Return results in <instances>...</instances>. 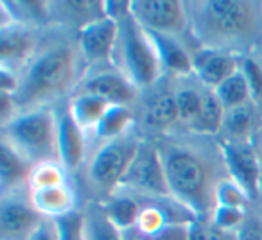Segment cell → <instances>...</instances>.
I'll use <instances>...</instances> for the list:
<instances>
[{
    "label": "cell",
    "mask_w": 262,
    "mask_h": 240,
    "mask_svg": "<svg viewBox=\"0 0 262 240\" xmlns=\"http://www.w3.org/2000/svg\"><path fill=\"white\" fill-rule=\"evenodd\" d=\"M165 172L171 196L198 219H207L215 210V190L230 178L221 142L215 136L172 129L153 138Z\"/></svg>",
    "instance_id": "obj_1"
},
{
    "label": "cell",
    "mask_w": 262,
    "mask_h": 240,
    "mask_svg": "<svg viewBox=\"0 0 262 240\" xmlns=\"http://www.w3.org/2000/svg\"><path fill=\"white\" fill-rule=\"evenodd\" d=\"M88 68L76 33L49 26L33 61L27 65L15 99L20 111L54 108L67 102L83 83Z\"/></svg>",
    "instance_id": "obj_2"
},
{
    "label": "cell",
    "mask_w": 262,
    "mask_h": 240,
    "mask_svg": "<svg viewBox=\"0 0 262 240\" xmlns=\"http://www.w3.org/2000/svg\"><path fill=\"white\" fill-rule=\"evenodd\" d=\"M194 47L251 56L262 41V0H187Z\"/></svg>",
    "instance_id": "obj_3"
},
{
    "label": "cell",
    "mask_w": 262,
    "mask_h": 240,
    "mask_svg": "<svg viewBox=\"0 0 262 240\" xmlns=\"http://www.w3.org/2000/svg\"><path fill=\"white\" fill-rule=\"evenodd\" d=\"M144 136L137 129L115 140L95 143L81 169L86 201L104 203L117 192L127 167L135 158ZM84 203V201H83Z\"/></svg>",
    "instance_id": "obj_4"
},
{
    "label": "cell",
    "mask_w": 262,
    "mask_h": 240,
    "mask_svg": "<svg viewBox=\"0 0 262 240\" xmlns=\"http://www.w3.org/2000/svg\"><path fill=\"white\" fill-rule=\"evenodd\" d=\"M0 140L15 147L33 165L59 161L56 106L20 111L11 122L0 126Z\"/></svg>",
    "instance_id": "obj_5"
},
{
    "label": "cell",
    "mask_w": 262,
    "mask_h": 240,
    "mask_svg": "<svg viewBox=\"0 0 262 240\" xmlns=\"http://www.w3.org/2000/svg\"><path fill=\"white\" fill-rule=\"evenodd\" d=\"M113 66L122 72L142 93L165 76L151 38L133 16L119 23Z\"/></svg>",
    "instance_id": "obj_6"
},
{
    "label": "cell",
    "mask_w": 262,
    "mask_h": 240,
    "mask_svg": "<svg viewBox=\"0 0 262 240\" xmlns=\"http://www.w3.org/2000/svg\"><path fill=\"white\" fill-rule=\"evenodd\" d=\"M137 116L135 129L144 138H158L178 128V108L174 97V79L164 76L153 88L142 91L133 106Z\"/></svg>",
    "instance_id": "obj_7"
},
{
    "label": "cell",
    "mask_w": 262,
    "mask_h": 240,
    "mask_svg": "<svg viewBox=\"0 0 262 240\" xmlns=\"http://www.w3.org/2000/svg\"><path fill=\"white\" fill-rule=\"evenodd\" d=\"M117 192L139 197H172L157 146L151 138H142Z\"/></svg>",
    "instance_id": "obj_8"
},
{
    "label": "cell",
    "mask_w": 262,
    "mask_h": 240,
    "mask_svg": "<svg viewBox=\"0 0 262 240\" xmlns=\"http://www.w3.org/2000/svg\"><path fill=\"white\" fill-rule=\"evenodd\" d=\"M131 16L147 33L189 40V16L180 0H131ZM192 43V41H190Z\"/></svg>",
    "instance_id": "obj_9"
},
{
    "label": "cell",
    "mask_w": 262,
    "mask_h": 240,
    "mask_svg": "<svg viewBox=\"0 0 262 240\" xmlns=\"http://www.w3.org/2000/svg\"><path fill=\"white\" fill-rule=\"evenodd\" d=\"M47 27L13 22L0 27V66L22 76L43 41Z\"/></svg>",
    "instance_id": "obj_10"
},
{
    "label": "cell",
    "mask_w": 262,
    "mask_h": 240,
    "mask_svg": "<svg viewBox=\"0 0 262 240\" xmlns=\"http://www.w3.org/2000/svg\"><path fill=\"white\" fill-rule=\"evenodd\" d=\"M43 219L33 204L31 188L0 196V240H29Z\"/></svg>",
    "instance_id": "obj_11"
},
{
    "label": "cell",
    "mask_w": 262,
    "mask_h": 240,
    "mask_svg": "<svg viewBox=\"0 0 262 240\" xmlns=\"http://www.w3.org/2000/svg\"><path fill=\"white\" fill-rule=\"evenodd\" d=\"M76 38L77 47H79V52L88 70L113 66L117 38H119V23L106 16V18L83 27L76 34Z\"/></svg>",
    "instance_id": "obj_12"
},
{
    "label": "cell",
    "mask_w": 262,
    "mask_h": 240,
    "mask_svg": "<svg viewBox=\"0 0 262 240\" xmlns=\"http://www.w3.org/2000/svg\"><path fill=\"white\" fill-rule=\"evenodd\" d=\"M221 142L228 176L257 203L262 197V169L257 151L250 142Z\"/></svg>",
    "instance_id": "obj_13"
},
{
    "label": "cell",
    "mask_w": 262,
    "mask_h": 240,
    "mask_svg": "<svg viewBox=\"0 0 262 240\" xmlns=\"http://www.w3.org/2000/svg\"><path fill=\"white\" fill-rule=\"evenodd\" d=\"M56 115H58L59 161L70 174H76L83 169L90 153V136L74 120L69 109V101L56 106Z\"/></svg>",
    "instance_id": "obj_14"
},
{
    "label": "cell",
    "mask_w": 262,
    "mask_h": 240,
    "mask_svg": "<svg viewBox=\"0 0 262 240\" xmlns=\"http://www.w3.org/2000/svg\"><path fill=\"white\" fill-rule=\"evenodd\" d=\"M77 91L99 95L112 106H129V108H133L140 97V91L135 88V84L115 66L88 70Z\"/></svg>",
    "instance_id": "obj_15"
},
{
    "label": "cell",
    "mask_w": 262,
    "mask_h": 240,
    "mask_svg": "<svg viewBox=\"0 0 262 240\" xmlns=\"http://www.w3.org/2000/svg\"><path fill=\"white\" fill-rule=\"evenodd\" d=\"M106 18L104 2L101 0H51L49 26L79 33L83 27Z\"/></svg>",
    "instance_id": "obj_16"
},
{
    "label": "cell",
    "mask_w": 262,
    "mask_h": 240,
    "mask_svg": "<svg viewBox=\"0 0 262 240\" xmlns=\"http://www.w3.org/2000/svg\"><path fill=\"white\" fill-rule=\"evenodd\" d=\"M241 68L239 56L228 52L212 51V49H192V76L203 84L205 88H215L226 79L237 74Z\"/></svg>",
    "instance_id": "obj_17"
},
{
    "label": "cell",
    "mask_w": 262,
    "mask_h": 240,
    "mask_svg": "<svg viewBox=\"0 0 262 240\" xmlns=\"http://www.w3.org/2000/svg\"><path fill=\"white\" fill-rule=\"evenodd\" d=\"M147 33V31H146ZM151 38L160 65L165 76L171 77H187L192 76V49L194 45L189 40L169 34L147 33Z\"/></svg>",
    "instance_id": "obj_18"
},
{
    "label": "cell",
    "mask_w": 262,
    "mask_h": 240,
    "mask_svg": "<svg viewBox=\"0 0 262 240\" xmlns=\"http://www.w3.org/2000/svg\"><path fill=\"white\" fill-rule=\"evenodd\" d=\"M262 106L246 102L237 108L226 109L223 118V128L217 138L223 142H250L253 143L260 124Z\"/></svg>",
    "instance_id": "obj_19"
},
{
    "label": "cell",
    "mask_w": 262,
    "mask_h": 240,
    "mask_svg": "<svg viewBox=\"0 0 262 240\" xmlns=\"http://www.w3.org/2000/svg\"><path fill=\"white\" fill-rule=\"evenodd\" d=\"M34 165L8 142L0 140V196L31 188L29 179Z\"/></svg>",
    "instance_id": "obj_20"
},
{
    "label": "cell",
    "mask_w": 262,
    "mask_h": 240,
    "mask_svg": "<svg viewBox=\"0 0 262 240\" xmlns=\"http://www.w3.org/2000/svg\"><path fill=\"white\" fill-rule=\"evenodd\" d=\"M33 204L45 219H59L72 213L74 210L81 208L77 201V192L70 183L49 188L31 190Z\"/></svg>",
    "instance_id": "obj_21"
},
{
    "label": "cell",
    "mask_w": 262,
    "mask_h": 240,
    "mask_svg": "<svg viewBox=\"0 0 262 240\" xmlns=\"http://www.w3.org/2000/svg\"><path fill=\"white\" fill-rule=\"evenodd\" d=\"M174 79V97L178 108V128L189 129L200 115L205 86L194 76L172 77Z\"/></svg>",
    "instance_id": "obj_22"
},
{
    "label": "cell",
    "mask_w": 262,
    "mask_h": 240,
    "mask_svg": "<svg viewBox=\"0 0 262 240\" xmlns=\"http://www.w3.org/2000/svg\"><path fill=\"white\" fill-rule=\"evenodd\" d=\"M137 126L135 109L129 106H110L108 111L101 118L95 129L90 133V142L101 143L108 140H115L133 131Z\"/></svg>",
    "instance_id": "obj_23"
},
{
    "label": "cell",
    "mask_w": 262,
    "mask_h": 240,
    "mask_svg": "<svg viewBox=\"0 0 262 240\" xmlns=\"http://www.w3.org/2000/svg\"><path fill=\"white\" fill-rule=\"evenodd\" d=\"M110 106L112 104L102 97L86 93V91H76L69 99V109L72 113L74 120L88 133V136L95 129V126L101 122V118L108 111Z\"/></svg>",
    "instance_id": "obj_24"
},
{
    "label": "cell",
    "mask_w": 262,
    "mask_h": 240,
    "mask_svg": "<svg viewBox=\"0 0 262 240\" xmlns=\"http://www.w3.org/2000/svg\"><path fill=\"white\" fill-rule=\"evenodd\" d=\"M101 204L108 219L120 231H126V229L137 226L140 211H142V197L122 192H117L115 196H112L108 201Z\"/></svg>",
    "instance_id": "obj_25"
},
{
    "label": "cell",
    "mask_w": 262,
    "mask_h": 240,
    "mask_svg": "<svg viewBox=\"0 0 262 240\" xmlns=\"http://www.w3.org/2000/svg\"><path fill=\"white\" fill-rule=\"evenodd\" d=\"M84 217V238L86 240H124L122 231L106 215L101 203L84 201L81 204Z\"/></svg>",
    "instance_id": "obj_26"
},
{
    "label": "cell",
    "mask_w": 262,
    "mask_h": 240,
    "mask_svg": "<svg viewBox=\"0 0 262 240\" xmlns=\"http://www.w3.org/2000/svg\"><path fill=\"white\" fill-rule=\"evenodd\" d=\"M225 111L221 101L217 99L215 91L212 88H205L203 91V101H201L200 115L194 120V124L190 126L187 131L198 133V135L205 136H215L217 138L223 128V118H225Z\"/></svg>",
    "instance_id": "obj_27"
},
{
    "label": "cell",
    "mask_w": 262,
    "mask_h": 240,
    "mask_svg": "<svg viewBox=\"0 0 262 240\" xmlns=\"http://www.w3.org/2000/svg\"><path fill=\"white\" fill-rule=\"evenodd\" d=\"M214 91L225 109H232V108H237V106L246 104V102H253L250 88H248V83H246V79H244L241 68H239V72L233 74L230 79H226L223 84H219Z\"/></svg>",
    "instance_id": "obj_28"
},
{
    "label": "cell",
    "mask_w": 262,
    "mask_h": 240,
    "mask_svg": "<svg viewBox=\"0 0 262 240\" xmlns=\"http://www.w3.org/2000/svg\"><path fill=\"white\" fill-rule=\"evenodd\" d=\"M70 183V172L63 167L61 161H45L33 167L29 179L31 190L49 188V186H58Z\"/></svg>",
    "instance_id": "obj_29"
},
{
    "label": "cell",
    "mask_w": 262,
    "mask_h": 240,
    "mask_svg": "<svg viewBox=\"0 0 262 240\" xmlns=\"http://www.w3.org/2000/svg\"><path fill=\"white\" fill-rule=\"evenodd\" d=\"M215 204H217V206L251 210L255 203H253V199L244 192L243 186L237 185L232 178H225L217 185V190H215Z\"/></svg>",
    "instance_id": "obj_30"
},
{
    "label": "cell",
    "mask_w": 262,
    "mask_h": 240,
    "mask_svg": "<svg viewBox=\"0 0 262 240\" xmlns=\"http://www.w3.org/2000/svg\"><path fill=\"white\" fill-rule=\"evenodd\" d=\"M124 240H189V224H171L157 231H140L129 228L122 231Z\"/></svg>",
    "instance_id": "obj_31"
},
{
    "label": "cell",
    "mask_w": 262,
    "mask_h": 240,
    "mask_svg": "<svg viewBox=\"0 0 262 240\" xmlns=\"http://www.w3.org/2000/svg\"><path fill=\"white\" fill-rule=\"evenodd\" d=\"M241 72L248 83L253 102L262 106V63L253 54L244 56L241 58Z\"/></svg>",
    "instance_id": "obj_32"
},
{
    "label": "cell",
    "mask_w": 262,
    "mask_h": 240,
    "mask_svg": "<svg viewBox=\"0 0 262 240\" xmlns=\"http://www.w3.org/2000/svg\"><path fill=\"white\" fill-rule=\"evenodd\" d=\"M189 240H235V233L219 229L210 217L194 219L189 224Z\"/></svg>",
    "instance_id": "obj_33"
},
{
    "label": "cell",
    "mask_w": 262,
    "mask_h": 240,
    "mask_svg": "<svg viewBox=\"0 0 262 240\" xmlns=\"http://www.w3.org/2000/svg\"><path fill=\"white\" fill-rule=\"evenodd\" d=\"M58 224L59 240H86L84 238V217L83 208H77L65 217L54 219Z\"/></svg>",
    "instance_id": "obj_34"
},
{
    "label": "cell",
    "mask_w": 262,
    "mask_h": 240,
    "mask_svg": "<svg viewBox=\"0 0 262 240\" xmlns=\"http://www.w3.org/2000/svg\"><path fill=\"white\" fill-rule=\"evenodd\" d=\"M250 210H241V208H230V206H215L214 213L210 215V221L217 226L219 229L228 233H235L241 228V224L246 219Z\"/></svg>",
    "instance_id": "obj_35"
},
{
    "label": "cell",
    "mask_w": 262,
    "mask_h": 240,
    "mask_svg": "<svg viewBox=\"0 0 262 240\" xmlns=\"http://www.w3.org/2000/svg\"><path fill=\"white\" fill-rule=\"evenodd\" d=\"M235 240H262V217L255 210V204L248 211L241 228L235 231Z\"/></svg>",
    "instance_id": "obj_36"
},
{
    "label": "cell",
    "mask_w": 262,
    "mask_h": 240,
    "mask_svg": "<svg viewBox=\"0 0 262 240\" xmlns=\"http://www.w3.org/2000/svg\"><path fill=\"white\" fill-rule=\"evenodd\" d=\"M104 9L108 18L120 23L131 16V0H115V2L110 0V2H104Z\"/></svg>",
    "instance_id": "obj_37"
},
{
    "label": "cell",
    "mask_w": 262,
    "mask_h": 240,
    "mask_svg": "<svg viewBox=\"0 0 262 240\" xmlns=\"http://www.w3.org/2000/svg\"><path fill=\"white\" fill-rule=\"evenodd\" d=\"M18 113H20V108H18V104H16L15 95L0 91V126L11 122Z\"/></svg>",
    "instance_id": "obj_38"
},
{
    "label": "cell",
    "mask_w": 262,
    "mask_h": 240,
    "mask_svg": "<svg viewBox=\"0 0 262 240\" xmlns=\"http://www.w3.org/2000/svg\"><path fill=\"white\" fill-rule=\"evenodd\" d=\"M29 240H59L58 224L54 219H43L40 228L34 231V235Z\"/></svg>",
    "instance_id": "obj_39"
},
{
    "label": "cell",
    "mask_w": 262,
    "mask_h": 240,
    "mask_svg": "<svg viewBox=\"0 0 262 240\" xmlns=\"http://www.w3.org/2000/svg\"><path fill=\"white\" fill-rule=\"evenodd\" d=\"M253 147H255V151H257V156H258V161H260V169H262V109H260V124H258L257 135H255Z\"/></svg>",
    "instance_id": "obj_40"
},
{
    "label": "cell",
    "mask_w": 262,
    "mask_h": 240,
    "mask_svg": "<svg viewBox=\"0 0 262 240\" xmlns=\"http://www.w3.org/2000/svg\"><path fill=\"white\" fill-rule=\"evenodd\" d=\"M253 56L258 59V61L262 63V41H260V43H258V47H257V51L253 52Z\"/></svg>",
    "instance_id": "obj_41"
},
{
    "label": "cell",
    "mask_w": 262,
    "mask_h": 240,
    "mask_svg": "<svg viewBox=\"0 0 262 240\" xmlns=\"http://www.w3.org/2000/svg\"><path fill=\"white\" fill-rule=\"evenodd\" d=\"M255 210H257L258 213H260V217H262V197L257 201V203H255Z\"/></svg>",
    "instance_id": "obj_42"
}]
</instances>
